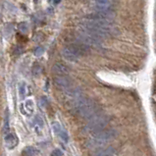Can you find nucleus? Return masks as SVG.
I'll use <instances>...</instances> for the list:
<instances>
[{"label":"nucleus","mask_w":156,"mask_h":156,"mask_svg":"<svg viewBox=\"0 0 156 156\" xmlns=\"http://www.w3.org/2000/svg\"><path fill=\"white\" fill-rule=\"evenodd\" d=\"M53 71L55 72V73L59 74L60 76H65V75L69 73V69L67 68L64 64H61V63L55 64V65L53 66Z\"/></svg>","instance_id":"obj_7"},{"label":"nucleus","mask_w":156,"mask_h":156,"mask_svg":"<svg viewBox=\"0 0 156 156\" xmlns=\"http://www.w3.org/2000/svg\"><path fill=\"white\" fill-rule=\"evenodd\" d=\"M85 46V45H83V44H80V45H69L64 47L61 53H62V56L67 61L76 62L85 53V49H83Z\"/></svg>","instance_id":"obj_3"},{"label":"nucleus","mask_w":156,"mask_h":156,"mask_svg":"<svg viewBox=\"0 0 156 156\" xmlns=\"http://www.w3.org/2000/svg\"><path fill=\"white\" fill-rule=\"evenodd\" d=\"M51 156H62V152H61L59 149H55L54 151L52 152Z\"/></svg>","instance_id":"obj_9"},{"label":"nucleus","mask_w":156,"mask_h":156,"mask_svg":"<svg viewBox=\"0 0 156 156\" xmlns=\"http://www.w3.org/2000/svg\"><path fill=\"white\" fill-rule=\"evenodd\" d=\"M80 32L88 33L97 38L112 37L117 32V29L111 23L110 19L104 18L99 15L90 16L83 22Z\"/></svg>","instance_id":"obj_1"},{"label":"nucleus","mask_w":156,"mask_h":156,"mask_svg":"<svg viewBox=\"0 0 156 156\" xmlns=\"http://www.w3.org/2000/svg\"><path fill=\"white\" fill-rule=\"evenodd\" d=\"M5 143H6V145L8 147L12 148V147L17 145V143H18V140H17L15 135H13V133H8V135L5 136Z\"/></svg>","instance_id":"obj_8"},{"label":"nucleus","mask_w":156,"mask_h":156,"mask_svg":"<svg viewBox=\"0 0 156 156\" xmlns=\"http://www.w3.org/2000/svg\"><path fill=\"white\" fill-rule=\"evenodd\" d=\"M115 135H116V133L112 130L102 131V132H100L93 136L90 143L92 145H97V146L103 145V144L107 143L108 141H110L111 140H113V138H115Z\"/></svg>","instance_id":"obj_4"},{"label":"nucleus","mask_w":156,"mask_h":156,"mask_svg":"<svg viewBox=\"0 0 156 156\" xmlns=\"http://www.w3.org/2000/svg\"><path fill=\"white\" fill-rule=\"evenodd\" d=\"M55 83H56V85L58 88H60L61 90H63L64 91H66V92H69L71 90L74 88L73 86L71 85L70 80L67 79V78L64 76L57 77L56 79H55Z\"/></svg>","instance_id":"obj_5"},{"label":"nucleus","mask_w":156,"mask_h":156,"mask_svg":"<svg viewBox=\"0 0 156 156\" xmlns=\"http://www.w3.org/2000/svg\"><path fill=\"white\" fill-rule=\"evenodd\" d=\"M109 122V117L106 114H104L103 112H100L91 118L90 120H88V124L86 126V130L90 133H93L94 135L102 131H104V128L106 127V125Z\"/></svg>","instance_id":"obj_2"},{"label":"nucleus","mask_w":156,"mask_h":156,"mask_svg":"<svg viewBox=\"0 0 156 156\" xmlns=\"http://www.w3.org/2000/svg\"><path fill=\"white\" fill-rule=\"evenodd\" d=\"M53 130H54V132H55V133L59 136V138H61L62 140H64V141H68V140H69V136H68V133H66V131L63 129L62 127L60 126L59 124L58 123H55V124H53Z\"/></svg>","instance_id":"obj_6"}]
</instances>
